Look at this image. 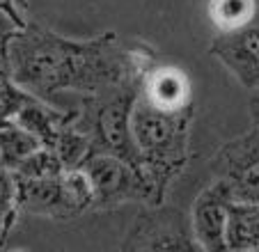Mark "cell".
I'll return each mask as SVG.
<instances>
[{"instance_id":"cell-1","label":"cell","mask_w":259,"mask_h":252,"mask_svg":"<svg viewBox=\"0 0 259 252\" xmlns=\"http://www.w3.org/2000/svg\"><path fill=\"white\" fill-rule=\"evenodd\" d=\"M0 60L21 88L55 106L64 92L94 97L126 82H142L156 62L154 51L124 46L117 32L73 39L39 23L16 28L0 49Z\"/></svg>"},{"instance_id":"cell-2","label":"cell","mask_w":259,"mask_h":252,"mask_svg":"<svg viewBox=\"0 0 259 252\" xmlns=\"http://www.w3.org/2000/svg\"><path fill=\"white\" fill-rule=\"evenodd\" d=\"M195 108H163L138 94L131 112V129L147 177L170 193V186L186 170L191 156V129Z\"/></svg>"},{"instance_id":"cell-3","label":"cell","mask_w":259,"mask_h":252,"mask_svg":"<svg viewBox=\"0 0 259 252\" xmlns=\"http://www.w3.org/2000/svg\"><path fill=\"white\" fill-rule=\"evenodd\" d=\"M140 94V82H126L108 92L83 97L78 108V124L92 142V154H115L133 165H140L131 129V112Z\"/></svg>"},{"instance_id":"cell-4","label":"cell","mask_w":259,"mask_h":252,"mask_svg":"<svg viewBox=\"0 0 259 252\" xmlns=\"http://www.w3.org/2000/svg\"><path fill=\"white\" fill-rule=\"evenodd\" d=\"M16 202H19V211L25 216L73 220L85 211H92L94 186L83 167L64 170L60 177H51V179L16 177Z\"/></svg>"},{"instance_id":"cell-5","label":"cell","mask_w":259,"mask_h":252,"mask_svg":"<svg viewBox=\"0 0 259 252\" xmlns=\"http://www.w3.org/2000/svg\"><path fill=\"white\" fill-rule=\"evenodd\" d=\"M80 167L88 172L90 181L94 186L92 211L115 208L126 202L163 204L167 197L147 177V172L140 165H133L115 154H103V151L90 154Z\"/></svg>"},{"instance_id":"cell-6","label":"cell","mask_w":259,"mask_h":252,"mask_svg":"<svg viewBox=\"0 0 259 252\" xmlns=\"http://www.w3.org/2000/svg\"><path fill=\"white\" fill-rule=\"evenodd\" d=\"M122 250H200L193 234L191 216L163 204H142L126 229Z\"/></svg>"},{"instance_id":"cell-7","label":"cell","mask_w":259,"mask_h":252,"mask_svg":"<svg viewBox=\"0 0 259 252\" xmlns=\"http://www.w3.org/2000/svg\"><path fill=\"white\" fill-rule=\"evenodd\" d=\"M213 177L230 186L236 202L259 204V131L248 129L220 147L211 158Z\"/></svg>"},{"instance_id":"cell-8","label":"cell","mask_w":259,"mask_h":252,"mask_svg":"<svg viewBox=\"0 0 259 252\" xmlns=\"http://www.w3.org/2000/svg\"><path fill=\"white\" fill-rule=\"evenodd\" d=\"M232 202H234V195L230 186L218 177H213V181L204 190H200L191 206V225L200 250H227V218H230Z\"/></svg>"},{"instance_id":"cell-9","label":"cell","mask_w":259,"mask_h":252,"mask_svg":"<svg viewBox=\"0 0 259 252\" xmlns=\"http://www.w3.org/2000/svg\"><path fill=\"white\" fill-rule=\"evenodd\" d=\"M209 53L218 60L245 90L259 88V23L218 32L209 44Z\"/></svg>"},{"instance_id":"cell-10","label":"cell","mask_w":259,"mask_h":252,"mask_svg":"<svg viewBox=\"0 0 259 252\" xmlns=\"http://www.w3.org/2000/svg\"><path fill=\"white\" fill-rule=\"evenodd\" d=\"M140 94L163 108L193 106V90L186 73L177 67H165L156 62L142 76Z\"/></svg>"},{"instance_id":"cell-11","label":"cell","mask_w":259,"mask_h":252,"mask_svg":"<svg viewBox=\"0 0 259 252\" xmlns=\"http://www.w3.org/2000/svg\"><path fill=\"white\" fill-rule=\"evenodd\" d=\"M227 250H259V204L232 202L227 218Z\"/></svg>"},{"instance_id":"cell-12","label":"cell","mask_w":259,"mask_h":252,"mask_svg":"<svg viewBox=\"0 0 259 252\" xmlns=\"http://www.w3.org/2000/svg\"><path fill=\"white\" fill-rule=\"evenodd\" d=\"M39 147H41L39 138L32 136L23 124H19L16 119H0V156H3V167L14 170L25 156H30Z\"/></svg>"},{"instance_id":"cell-13","label":"cell","mask_w":259,"mask_h":252,"mask_svg":"<svg viewBox=\"0 0 259 252\" xmlns=\"http://www.w3.org/2000/svg\"><path fill=\"white\" fill-rule=\"evenodd\" d=\"M257 16V3L254 0H211L209 19L218 32L236 30L252 23Z\"/></svg>"},{"instance_id":"cell-14","label":"cell","mask_w":259,"mask_h":252,"mask_svg":"<svg viewBox=\"0 0 259 252\" xmlns=\"http://www.w3.org/2000/svg\"><path fill=\"white\" fill-rule=\"evenodd\" d=\"M64 170L67 167L62 165L60 156L51 147L41 145L39 149H34L30 156H25L12 172L16 177H23V179H51V177H60Z\"/></svg>"},{"instance_id":"cell-15","label":"cell","mask_w":259,"mask_h":252,"mask_svg":"<svg viewBox=\"0 0 259 252\" xmlns=\"http://www.w3.org/2000/svg\"><path fill=\"white\" fill-rule=\"evenodd\" d=\"M19 202H16V177L12 170L0 167V236L10 238L16 220H19Z\"/></svg>"},{"instance_id":"cell-16","label":"cell","mask_w":259,"mask_h":252,"mask_svg":"<svg viewBox=\"0 0 259 252\" xmlns=\"http://www.w3.org/2000/svg\"><path fill=\"white\" fill-rule=\"evenodd\" d=\"M25 5H28V0H0V14L7 16L16 28H25L30 23L25 19Z\"/></svg>"},{"instance_id":"cell-17","label":"cell","mask_w":259,"mask_h":252,"mask_svg":"<svg viewBox=\"0 0 259 252\" xmlns=\"http://www.w3.org/2000/svg\"><path fill=\"white\" fill-rule=\"evenodd\" d=\"M248 110H250V119H252V126L259 131V88L252 90V94H250Z\"/></svg>"},{"instance_id":"cell-18","label":"cell","mask_w":259,"mask_h":252,"mask_svg":"<svg viewBox=\"0 0 259 252\" xmlns=\"http://www.w3.org/2000/svg\"><path fill=\"white\" fill-rule=\"evenodd\" d=\"M7 245V241H5V238H3V236H0V250H3V247H5Z\"/></svg>"},{"instance_id":"cell-19","label":"cell","mask_w":259,"mask_h":252,"mask_svg":"<svg viewBox=\"0 0 259 252\" xmlns=\"http://www.w3.org/2000/svg\"><path fill=\"white\" fill-rule=\"evenodd\" d=\"M0 167H3V156H0Z\"/></svg>"},{"instance_id":"cell-20","label":"cell","mask_w":259,"mask_h":252,"mask_svg":"<svg viewBox=\"0 0 259 252\" xmlns=\"http://www.w3.org/2000/svg\"><path fill=\"white\" fill-rule=\"evenodd\" d=\"M0 69H3V64H0Z\"/></svg>"}]
</instances>
